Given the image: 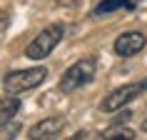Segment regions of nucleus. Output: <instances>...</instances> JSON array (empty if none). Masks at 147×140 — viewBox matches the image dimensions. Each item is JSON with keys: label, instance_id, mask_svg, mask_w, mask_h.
<instances>
[{"label": "nucleus", "instance_id": "nucleus-1", "mask_svg": "<svg viewBox=\"0 0 147 140\" xmlns=\"http://www.w3.org/2000/svg\"><path fill=\"white\" fill-rule=\"evenodd\" d=\"M97 75V60L95 58H82V60L72 63L65 73H62L60 83H57V90L60 93H75L80 88L90 85Z\"/></svg>", "mask_w": 147, "mask_h": 140}, {"label": "nucleus", "instance_id": "nucleus-2", "mask_svg": "<svg viewBox=\"0 0 147 140\" xmlns=\"http://www.w3.org/2000/svg\"><path fill=\"white\" fill-rule=\"evenodd\" d=\"M62 35H65V28H62L60 23H50L47 28H42V30L28 43L25 58H30V60H45L47 55L57 48V43L62 40Z\"/></svg>", "mask_w": 147, "mask_h": 140}, {"label": "nucleus", "instance_id": "nucleus-3", "mask_svg": "<svg viewBox=\"0 0 147 140\" xmlns=\"http://www.w3.org/2000/svg\"><path fill=\"white\" fill-rule=\"evenodd\" d=\"M47 78L45 68H28V70H13L3 78V88L5 93H25V90H32V88L42 85Z\"/></svg>", "mask_w": 147, "mask_h": 140}, {"label": "nucleus", "instance_id": "nucleus-4", "mask_svg": "<svg viewBox=\"0 0 147 140\" xmlns=\"http://www.w3.org/2000/svg\"><path fill=\"white\" fill-rule=\"evenodd\" d=\"M140 93H142L140 83H130V85H122V88H117V90H112L110 95H105V100L100 103V110H102V113H117V110L125 108L127 103H132Z\"/></svg>", "mask_w": 147, "mask_h": 140}, {"label": "nucleus", "instance_id": "nucleus-5", "mask_svg": "<svg viewBox=\"0 0 147 140\" xmlns=\"http://www.w3.org/2000/svg\"><path fill=\"white\" fill-rule=\"evenodd\" d=\"M145 45H147L145 33H140V30H127V33H122V35H117L112 50H115L117 58H132V55L142 53V50H145Z\"/></svg>", "mask_w": 147, "mask_h": 140}, {"label": "nucleus", "instance_id": "nucleus-6", "mask_svg": "<svg viewBox=\"0 0 147 140\" xmlns=\"http://www.w3.org/2000/svg\"><path fill=\"white\" fill-rule=\"evenodd\" d=\"M62 130H65V118L50 115V118H42L40 123L32 125L30 133H28V138H32V140H53V138H57Z\"/></svg>", "mask_w": 147, "mask_h": 140}, {"label": "nucleus", "instance_id": "nucleus-7", "mask_svg": "<svg viewBox=\"0 0 147 140\" xmlns=\"http://www.w3.org/2000/svg\"><path fill=\"white\" fill-rule=\"evenodd\" d=\"M135 8V3L132 0H102V3H97L92 10V15H107V13H115V10H132Z\"/></svg>", "mask_w": 147, "mask_h": 140}, {"label": "nucleus", "instance_id": "nucleus-8", "mask_svg": "<svg viewBox=\"0 0 147 140\" xmlns=\"http://www.w3.org/2000/svg\"><path fill=\"white\" fill-rule=\"evenodd\" d=\"M20 110V98L15 93H8L0 98V120H10V118L18 115Z\"/></svg>", "mask_w": 147, "mask_h": 140}, {"label": "nucleus", "instance_id": "nucleus-9", "mask_svg": "<svg viewBox=\"0 0 147 140\" xmlns=\"http://www.w3.org/2000/svg\"><path fill=\"white\" fill-rule=\"evenodd\" d=\"M23 130L20 120L10 118V120H0V140H10V138H18Z\"/></svg>", "mask_w": 147, "mask_h": 140}, {"label": "nucleus", "instance_id": "nucleus-10", "mask_svg": "<svg viewBox=\"0 0 147 140\" xmlns=\"http://www.w3.org/2000/svg\"><path fill=\"white\" fill-rule=\"evenodd\" d=\"M97 138L102 140H112V138H135V133L130 130V128H120V125H112V128H107V130H102V135H97Z\"/></svg>", "mask_w": 147, "mask_h": 140}, {"label": "nucleus", "instance_id": "nucleus-11", "mask_svg": "<svg viewBox=\"0 0 147 140\" xmlns=\"http://www.w3.org/2000/svg\"><path fill=\"white\" fill-rule=\"evenodd\" d=\"M8 28V18H5V13H0V33Z\"/></svg>", "mask_w": 147, "mask_h": 140}, {"label": "nucleus", "instance_id": "nucleus-12", "mask_svg": "<svg viewBox=\"0 0 147 140\" xmlns=\"http://www.w3.org/2000/svg\"><path fill=\"white\" fill-rule=\"evenodd\" d=\"M142 130L147 133V115H145V120H142Z\"/></svg>", "mask_w": 147, "mask_h": 140}, {"label": "nucleus", "instance_id": "nucleus-13", "mask_svg": "<svg viewBox=\"0 0 147 140\" xmlns=\"http://www.w3.org/2000/svg\"><path fill=\"white\" fill-rule=\"evenodd\" d=\"M140 88H142V90H147V80H142V83H140Z\"/></svg>", "mask_w": 147, "mask_h": 140}]
</instances>
